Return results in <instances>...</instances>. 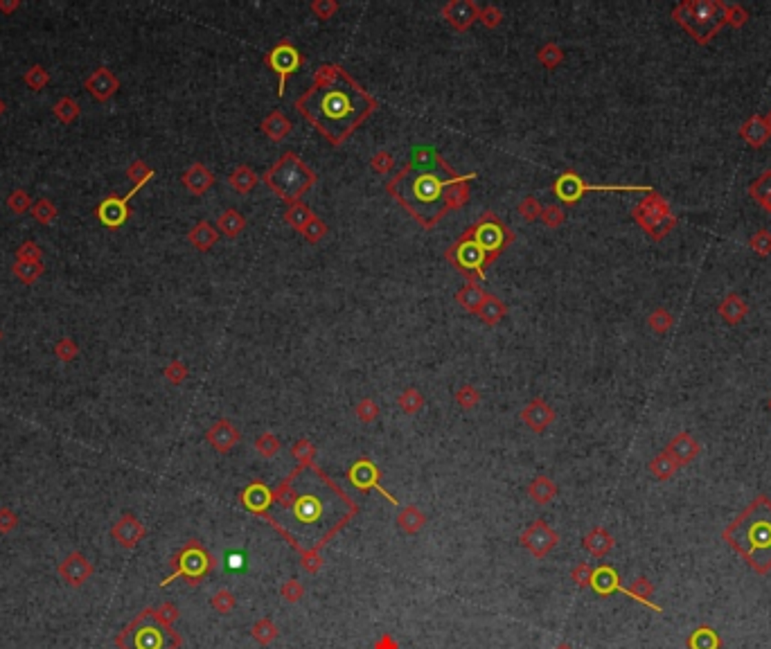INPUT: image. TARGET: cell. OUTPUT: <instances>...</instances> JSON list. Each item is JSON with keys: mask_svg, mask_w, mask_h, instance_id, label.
<instances>
[{"mask_svg": "<svg viewBox=\"0 0 771 649\" xmlns=\"http://www.w3.org/2000/svg\"><path fill=\"white\" fill-rule=\"evenodd\" d=\"M722 539L753 573L762 577L771 573V498L767 494L753 498L724 527Z\"/></svg>", "mask_w": 771, "mask_h": 649, "instance_id": "obj_1", "label": "cell"}, {"mask_svg": "<svg viewBox=\"0 0 771 649\" xmlns=\"http://www.w3.org/2000/svg\"><path fill=\"white\" fill-rule=\"evenodd\" d=\"M368 106H370V99L363 93L348 86H336L332 81L327 86L312 88V93H307L300 99L303 113L336 142L363 117L365 110H370Z\"/></svg>", "mask_w": 771, "mask_h": 649, "instance_id": "obj_2", "label": "cell"}, {"mask_svg": "<svg viewBox=\"0 0 771 649\" xmlns=\"http://www.w3.org/2000/svg\"><path fill=\"white\" fill-rule=\"evenodd\" d=\"M672 21L697 46H708L726 25L724 0H683L672 7Z\"/></svg>", "mask_w": 771, "mask_h": 649, "instance_id": "obj_3", "label": "cell"}, {"mask_svg": "<svg viewBox=\"0 0 771 649\" xmlns=\"http://www.w3.org/2000/svg\"><path fill=\"white\" fill-rule=\"evenodd\" d=\"M591 190H605V192H652V187L645 185H587L578 174L567 172L555 185V194L560 196L564 203H575L584 192Z\"/></svg>", "mask_w": 771, "mask_h": 649, "instance_id": "obj_4", "label": "cell"}, {"mask_svg": "<svg viewBox=\"0 0 771 649\" xmlns=\"http://www.w3.org/2000/svg\"><path fill=\"white\" fill-rule=\"evenodd\" d=\"M442 185L444 181H440L438 176L417 174L408 185L410 199H406V203L410 206V201H417V203H422V208L438 206V201H442Z\"/></svg>", "mask_w": 771, "mask_h": 649, "instance_id": "obj_5", "label": "cell"}, {"mask_svg": "<svg viewBox=\"0 0 771 649\" xmlns=\"http://www.w3.org/2000/svg\"><path fill=\"white\" fill-rule=\"evenodd\" d=\"M128 201L126 196H117V194H111L106 196L104 201L99 203L97 210H95V217L102 226H106L111 230H115L120 226H124L128 217H131V208H128Z\"/></svg>", "mask_w": 771, "mask_h": 649, "instance_id": "obj_6", "label": "cell"}, {"mask_svg": "<svg viewBox=\"0 0 771 649\" xmlns=\"http://www.w3.org/2000/svg\"><path fill=\"white\" fill-rule=\"evenodd\" d=\"M59 575L64 577V582L68 586L77 588V586H82L86 579L93 575V563L86 559L82 552L75 550V552L68 554V557L61 563H59Z\"/></svg>", "mask_w": 771, "mask_h": 649, "instance_id": "obj_7", "label": "cell"}, {"mask_svg": "<svg viewBox=\"0 0 771 649\" xmlns=\"http://www.w3.org/2000/svg\"><path fill=\"white\" fill-rule=\"evenodd\" d=\"M84 88L88 90L97 101H106L117 93L120 81H117V77L108 70V68L102 66V68H97V70H93L88 77H86Z\"/></svg>", "mask_w": 771, "mask_h": 649, "instance_id": "obj_8", "label": "cell"}, {"mask_svg": "<svg viewBox=\"0 0 771 649\" xmlns=\"http://www.w3.org/2000/svg\"><path fill=\"white\" fill-rule=\"evenodd\" d=\"M665 451L676 460V465L685 467V465H690L692 460H695L701 454V444L695 438H692L688 431H681V433H676L674 438L670 440V444H667Z\"/></svg>", "mask_w": 771, "mask_h": 649, "instance_id": "obj_9", "label": "cell"}, {"mask_svg": "<svg viewBox=\"0 0 771 649\" xmlns=\"http://www.w3.org/2000/svg\"><path fill=\"white\" fill-rule=\"evenodd\" d=\"M740 138L749 144L753 149H762L765 144L769 142L771 138V129L767 124L765 115L760 113H753L751 117H747L740 126Z\"/></svg>", "mask_w": 771, "mask_h": 649, "instance_id": "obj_10", "label": "cell"}, {"mask_svg": "<svg viewBox=\"0 0 771 649\" xmlns=\"http://www.w3.org/2000/svg\"><path fill=\"white\" fill-rule=\"evenodd\" d=\"M111 532H113V539L120 545H124V548H133V545L140 541V536L144 534V527H142V523L135 516L124 514L113 525V530H111Z\"/></svg>", "mask_w": 771, "mask_h": 649, "instance_id": "obj_11", "label": "cell"}, {"mask_svg": "<svg viewBox=\"0 0 771 649\" xmlns=\"http://www.w3.org/2000/svg\"><path fill=\"white\" fill-rule=\"evenodd\" d=\"M298 64H300V57H298V52H296V50L291 48L289 43H282L280 48L273 50V55H271V66L280 72V95H282V93H285V79H287V75H289V72H294L296 68H298Z\"/></svg>", "mask_w": 771, "mask_h": 649, "instance_id": "obj_12", "label": "cell"}, {"mask_svg": "<svg viewBox=\"0 0 771 649\" xmlns=\"http://www.w3.org/2000/svg\"><path fill=\"white\" fill-rule=\"evenodd\" d=\"M717 313L722 316L728 324H740L749 316V302L744 300L740 293H728L724 300L719 302Z\"/></svg>", "mask_w": 771, "mask_h": 649, "instance_id": "obj_13", "label": "cell"}, {"mask_svg": "<svg viewBox=\"0 0 771 649\" xmlns=\"http://www.w3.org/2000/svg\"><path fill=\"white\" fill-rule=\"evenodd\" d=\"M505 239V230L496 224V221H485L476 230V244L481 246L485 253H494L501 249Z\"/></svg>", "mask_w": 771, "mask_h": 649, "instance_id": "obj_14", "label": "cell"}, {"mask_svg": "<svg viewBox=\"0 0 771 649\" xmlns=\"http://www.w3.org/2000/svg\"><path fill=\"white\" fill-rule=\"evenodd\" d=\"M747 192L767 215H771V169H765V172L749 185Z\"/></svg>", "mask_w": 771, "mask_h": 649, "instance_id": "obj_15", "label": "cell"}, {"mask_svg": "<svg viewBox=\"0 0 771 649\" xmlns=\"http://www.w3.org/2000/svg\"><path fill=\"white\" fill-rule=\"evenodd\" d=\"M685 645H688V649H719L722 647V636L710 625H701L685 638Z\"/></svg>", "mask_w": 771, "mask_h": 649, "instance_id": "obj_16", "label": "cell"}, {"mask_svg": "<svg viewBox=\"0 0 771 649\" xmlns=\"http://www.w3.org/2000/svg\"><path fill=\"white\" fill-rule=\"evenodd\" d=\"M485 255L487 253L476 242H462L458 249V262H460V267H465L469 271H478L483 267Z\"/></svg>", "mask_w": 771, "mask_h": 649, "instance_id": "obj_17", "label": "cell"}, {"mask_svg": "<svg viewBox=\"0 0 771 649\" xmlns=\"http://www.w3.org/2000/svg\"><path fill=\"white\" fill-rule=\"evenodd\" d=\"M183 183L190 192L194 194H203L208 187L212 185V174L205 169L203 165H192L187 172L183 174Z\"/></svg>", "mask_w": 771, "mask_h": 649, "instance_id": "obj_18", "label": "cell"}, {"mask_svg": "<svg viewBox=\"0 0 771 649\" xmlns=\"http://www.w3.org/2000/svg\"><path fill=\"white\" fill-rule=\"evenodd\" d=\"M652 595H654V584L649 582L647 577H638L636 582L631 584V588H629V597H631V600H636V602H640L642 606H647V609H652V611H656V613H661V611H663V606L649 600V597H652Z\"/></svg>", "mask_w": 771, "mask_h": 649, "instance_id": "obj_19", "label": "cell"}, {"mask_svg": "<svg viewBox=\"0 0 771 649\" xmlns=\"http://www.w3.org/2000/svg\"><path fill=\"white\" fill-rule=\"evenodd\" d=\"M679 469L681 467L676 465V460L667 454V451H661V454L654 456L652 463H649V474H652L656 481H670Z\"/></svg>", "mask_w": 771, "mask_h": 649, "instance_id": "obj_20", "label": "cell"}, {"mask_svg": "<svg viewBox=\"0 0 771 649\" xmlns=\"http://www.w3.org/2000/svg\"><path fill=\"white\" fill-rule=\"evenodd\" d=\"M53 113L59 117V122H61V124H73L75 119L82 115V106H79V101H77L75 97L66 95V97H61L53 106Z\"/></svg>", "mask_w": 771, "mask_h": 649, "instance_id": "obj_21", "label": "cell"}, {"mask_svg": "<svg viewBox=\"0 0 771 649\" xmlns=\"http://www.w3.org/2000/svg\"><path fill=\"white\" fill-rule=\"evenodd\" d=\"M444 14H447V19L456 25V28H467V25L474 21L476 10L471 3H451L447 10H444Z\"/></svg>", "mask_w": 771, "mask_h": 649, "instance_id": "obj_22", "label": "cell"}, {"mask_svg": "<svg viewBox=\"0 0 771 649\" xmlns=\"http://www.w3.org/2000/svg\"><path fill=\"white\" fill-rule=\"evenodd\" d=\"M12 271H14V275L23 282V284H34V282L46 273V267H43V262H21V260H16Z\"/></svg>", "mask_w": 771, "mask_h": 649, "instance_id": "obj_23", "label": "cell"}, {"mask_svg": "<svg viewBox=\"0 0 771 649\" xmlns=\"http://www.w3.org/2000/svg\"><path fill=\"white\" fill-rule=\"evenodd\" d=\"M584 545L593 554H605L613 548V536L607 530H602V527H596V530L584 539Z\"/></svg>", "mask_w": 771, "mask_h": 649, "instance_id": "obj_24", "label": "cell"}, {"mask_svg": "<svg viewBox=\"0 0 771 649\" xmlns=\"http://www.w3.org/2000/svg\"><path fill=\"white\" fill-rule=\"evenodd\" d=\"M647 324L656 334H665V331H670L674 327V316L667 311L665 307H656V309H652V313L647 316Z\"/></svg>", "mask_w": 771, "mask_h": 649, "instance_id": "obj_25", "label": "cell"}, {"mask_svg": "<svg viewBox=\"0 0 771 649\" xmlns=\"http://www.w3.org/2000/svg\"><path fill=\"white\" fill-rule=\"evenodd\" d=\"M30 212H32V217L37 219L41 226H50V224H53V221L57 219V215H59L57 206H55L53 201H48V199H39V201L32 206Z\"/></svg>", "mask_w": 771, "mask_h": 649, "instance_id": "obj_26", "label": "cell"}, {"mask_svg": "<svg viewBox=\"0 0 771 649\" xmlns=\"http://www.w3.org/2000/svg\"><path fill=\"white\" fill-rule=\"evenodd\" d=\"M190 242L196 246V249H201V251H205V249H210V246L217 242V233H214L212 230V226H208V224H199V226H194L192 230H190Z\"/></svg>", "mask_w": 771, "mask_h": 649, "instance_id": "obj_27", "label": "cell"}, {"mask_svg": "<svg viewBox=\"0 0 771 649\" xmlns=\"http://www.w3.org/2000/svg\"><path fill=\"white\" fill-rule=\"evenodd\" d=\"M749 249L756 255H760V258H769L771 255V233L767 228H760L749 237Z\"/></svg>", "mask_w": 771, "mask_h": 649, "instance_id": "obj_28", "label": "cell"}, {"mask_svg": "<svg viewBox=\"0 0 771 649\" xmlns=\"http://www.w3.org/2000/svg\"><path fill=\"white\" fill-rule=\"evenodd\" d=\"M126 176L131 178V181H135V185H133V190H131V192H133V194H138V192H140V187L153 178V169H149L142 160H135L133 165L126 169Z\"/></svg>", "mask_w": 771, "mask_h": 649, "instance_id": "obj_29", "label": "cell"}, {"mask_svg": "<svg viewBox=\"0 0 771 649\" xmlns=\"http://www.w3.org/2000/svg\"><path fill=\"white\" fill-rule=\"evenodd\" d=\"M23 81H25V86H28L30 90H41V88H46L48 86V81H50V72L46 70V68L43 66H32L28 72H25V77H23Z\"/></svg>", "mask_w": 771, "mask_h": 649, "instance_id": "obj_30", "label": "cell"}, {"mask_svg": "<svg viewBox=\"0 0 771 649\" xmlns=\"http://www.w3.org/2000/svg\"><path fill=\"white\" fill-rule=\"evenodd\" d=\"M7 208L14 215H25L28 210H32V196L28 194V190H14L10 196H7Z\"/></svg>", "mask_w": 771, "mask_h": 649, "instance_id": "obj_31", "label": "cell"}, {"mask_svg": "<svg viewBox=\"0 0 771 649\" xmlns=\"http://www.w3.org/2000/svg\"><path fill=\"white\" fill-rule=\"evenodd\" d=\"M749 23V12L738 3H726V25L740 30Z\"/></svg>", "mask_w": 771, "mask_h": 649, "instance_id": "obj_32", "label": "cell"}, {"mask_svg": "<svg viewBox=\"0 0 771 649\" xmlns=\"http://www.w3.org/2000/svg\"><path fill=\"white\" fill-rule=\"evenodd\" d=\"M55 356L59 358V361L70 363V361H75L77 356H79V345H77L73 338H61L55 345Z\"/></svg>", "mask_w": 771, "mask_h": 649, "instance_id": "obj_33", "label": "cell"}, {"mask_svg": "<svg viewBox=\"0 0 771 649\" xmlns=\"http://www.w3.org/2000/svg\"><path fill=\"white\" fill-rule=\"evenodd\" d=\"M219 228L224 230L228 237H235L239 230L244 228V219L239 217L235 210H228V212H224V215L219 217Z\"/></svg>", "mask_w": 771, "mask_h": 649, "instance_id": "obj_34", "label": "cell"}, {"mask_svg": "<svg viewBox=\"0 0 771 649\" xmlns=\"http://www.w3.org/2000/svg\"><path fill=\"white\" fill-rule=\"evenodd\" d=\"M264 131H267L271 138H282L289 131V122L280 113H273L267 122H264Z\"/></svg>", "mask_w": 771, "mask_h": 649, "instance_id": "obj_35", "label": "cell"}, {"mask_svg": "<svg viewBox=\"0 0 771 649\" xmlns=\"http://www.w3.org/2000/svg\"><path fill=\"white\" fill-rule=\"evenodd\" d=\"M41 258H43L41 246L34 242H23L19 246V251H16V260H21V262H41Z\"/></svg>", "mask_w": 771, "mask_h": 649, "instance_id": "obj_36", "label": "cell"}, {"mask_svg": "<svg viewBox=\"0 0 771 649\" xmlns=\"http://www.w3.org/2000/svg\"><path fill=\"white\" fill-rule=\"evenodd\" d=\"M230 181H233V185L237 187L239 192H246V190H251V187L255 185V176L248 172L246 167H242V169H237V172L233 174V178H230Z\"/></svg>", "mask_w": 771, "mask_h": 649, "instance_id": "obj_37", "label": "cell"}, {"mask_svg": "<svg viewBox=\"0 0 771 649\" xmlns=\"http://www.w3.org/2000/svg\"><path fill=\"white\" fill-rule=\"evenodd\" d=\"M19 525V516L14 514L10 507H0V532L7 534Z\"/></svg>", "mask_w": 771, "mask_h": 649, "instance_id": "obj_38", "label": "cell"}, {"mask_svg": "<svg viewBox=\"0 0 771 649\" xmlns=\"http://www.w3.org/2000/svg\"><path fill=\"white\" fill-rule=\"evenodd\" d=\"M185 374H187V370H185V365H183L181 361L169 363L167 368H165V377H167L171 383H181V381L185 379Z\"/></svg>", "mask_w": 771, "mask_h": 649, "instance_id": "obj_39", "label": "cell"}, {"mask_svg": "<svg viewBox=\"0 0 771 649\" xmlns=\"http://www.w3.org/2000/svg\"><path fill=\"white\" fill-rule=\"evenodd\" d=\"M539 57H542V61L548 68H553V66H557V64L562 61V50L557 48V46H548V48L542 50V55H539Z\"/></svg>", "mask_w": 771, "mask_h": 649, "instance_id": "obj_40", "label": "cell"}, {"mask_svg": "<svg viewBox=\"0 0 771 649\" xmlns=\"http://www.w3.org/2000/svg\"><path fill=\"white\" fill-rule=\"evenodd\" d=\"M289 221L291 224H294L296 228H303L307 221H314V217L310 215V212H307L303 206H296V210H291L289 212Z\"/></svg>", "mask_w": 771, "mask_h": 649, "instance_id": "obj_41", "label": "cell"}, {"mask_svg": "<svg viewBox=\"0 0 771 649\" xmlns=\"http://www.w3.org/2000/svg\"><path fill=\"white\" fill-rule=\"evenodd\" d=\"M481 300H483V293H481V289H478V287H476V289L471 287L467 293H462V296H460V302L465 304L467 309H474V307L481 304Z\"/></svg>", "mask_w": 771, "mask_h": 649, "instance_id": "obj_42", "label": "cell"}, {"mask_svg": "<svg viewBox=\"0 0 771 649\" xmlns=\"http://www.w3.org/2000/svg\"><path fill=\"white\" fill-rule=\"evenodd\" d=\"M544 221H546L548 226H560L562 221H564L562 210H557V208H548V210L544 212Z\"/></svg>", "mask_w": 771, "mask_h": 649, "instance_id": "obj_43", "label": "cell"}, {"mask_svg": "<svg viewBox=\"0 0 771 649\" xmlns=\"http://www.w3.org/2000/svg\"><path fill=\"white\" fill-rule=\"evenodd\" d=\"M21 7V3L19 0H12V3H5V0H0V12L3 14H12V12H16Z\"/></svg>", "mask_w": 771, "mask_h": 649, "instance_id": "obj_44", "label": "cell"}, {"mask_svg": "<svg viewBox=\"0 0 771 649\" xmlns=\"http://www.w3.org/2000/svg\"><path fill=\"white\" fill-rule=\"evenodd\" d=\"M5 110H7V104H5V99H3V97H0V117H3V115H5Z\"/></svg>", "mask_w": 771, "mask_h": 649, "instance_id": "obj_45", "label": "cell"}, {"mask_svg": "<svg viewBox=\"0 0 771 649\" xmlns=\"http://www.w3.org/2000/svg\"><path fill=\"white\" fill-rule=\"evenodd\" d=\"M765 119H767V124H769V129H771V108L767 110V115H765Z\"/></svg>", "mask_w": 771, "mask_h": 649, "instance_id": "obj_46", "label": "cell"}, {"mask_svg": "<svg viewBox=\"0 0 771 649\" xmlns=\"http://www.w3.org/2000/svg\"><path fill=\"white\" fill-rule=\"evenodd\" d=\"M767 408H769V411H771V397L767 399Z\"/></svg>", "mask_w": 771, "mask_h": 649, "instance_id": "obj_47", "label": "cell"}, {"mask_svg": "<svg viewBox=\"0 0 771 649\" xmlns=\"http://www.w3.org/2000/svg\"><path fill=\"white\" fill-rule=\"evenodd\" d=\"M0 340H3V329H0Z\"/></svg>", "mask_w": 771, "mask_h": 649, "instance_id": "obj_48", "label": "cell"}]
</instances>
